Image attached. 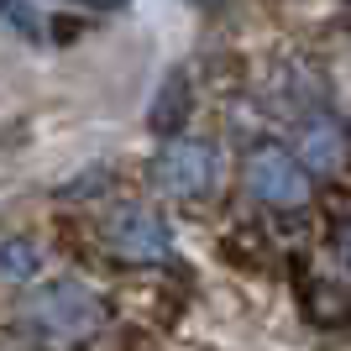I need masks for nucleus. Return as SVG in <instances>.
Returning a JSON list of instances; mask_svg holds the SVG:
<instances>
[{"label": "nucleus", "mask_w": 351, "mask_h": 351, "mask_svg": "<svg viewBox=\"0 0 351 351\" xmlns=\"http://www.w3.org/2000/svg\"><path fill=\"white\" fill-rule=\"evenodd\" d=\"M194 5H205V11H215V5H226V0H194Z\"/></svg>", "instance_id": "nucleus-11"}, {"label": "nucleus", "mask_w": 351, "mask_h": 351, "mask_svg": "<svg viewBox=\"0 0 351 351\" xmlns=\"http://www.w3.org/2000/svg\"><path fill=\"white\" fill-rule=\"evenodd\" d=\"M220 178V158L205 136H162L158 158H152V184L173 199H205Z\"/></svg>", "instance_id": "nucleus-3"}, {"label": "nucleus", "mask_w": 351, "mask_h": 351, "mask_svg": "<svg viewBox=\"0 0 351 351\" xmlns=\"http://www.w3.org/2000/svg\"><path fill=\"white\" fill-rule=\"evenodd\" d=\"M194 116V89H189V69H168L162 84L152 89V105H147V132L152 136H178Z\"/></svg>", "instance_id": "nucleus-6"}, {"label": "nucleus", "mask_w": 351, "mask_h": 351, "mask_svg": "<svg viewBox=\"0 0 351 351\" xmlns=\"http://www.w3.org/2000/svg\"><path fill=\"white\" fill-rule=\"evenodd\" d=\"M293 152L304 158L309 173L330 178V173H341L351 162V132L336 116H309L304 126H299V147H293Z\"/></svg>", "instance_id": "nucleus-5"}, {"label": "nucleus", "mask_w": 351, "mask_h": 351, "mask_svg": "<svg viewBox=\"0 0 351 351\" xmlns=\"http://www.w3.org/2000/svg\"><path fill=\"white\" fill-rule=\"evenodd\" d=\"M0 21H5V27H11L16 37H32V43L43 37V16L32 11V5H16V0H0Z\"/></svg>", "instance_id": "nucleus-8"}, {"label": "nucleus", "mask_w": 351, "mask_h": 351, "mask_svg": "<svg viewBox=\"0 0 351 351\" xmlns=\"http://www.w3.org/2000/svg\"><path fill=\"white\" fill-rule=\"evenodd\" d=\"M27 320L43 330L47 341H58V346H69V341H84L100 330V299L84 289V283H73V278H58V283H47V289L32 293V304H27Z\"/></svg>", "instance_id": "nucleus-1"}, {"label": "nucleus", "mask_w": 351, "mask_h": 351, "mask_svg": "<svg viewBox=\"0 0 351 351\" xmlns=\"http://www.w3.org/2000/svg\"><path fill=\"white\" fill-rule=\"evenodd\" d=\"M32 273H37V247H32L27 236L0 241V278H5V283H27Z\"/></svg>", "instance_id": "nucleus-7"}, {"label": "nucleus", "mask_w": 351, "mask_h": 351, "mask_svg": "<svg viewBox=\"0 0 351 351\" xmlns=\"http://www.w3.org/2000/svg\"><path fill=\"white\" fill-rule=\"evenodd\" d=\"M69 5H89V11H121L126 0H69Z\"/></svg>", "instance_id": "nucleus-10"}, {"label": "nucleus", "mask_w": 351, "mask_h": 351, "mask_svg": "<svg viewBox=\"0 0 351 351\" xmlns=\"http://www.w3.org/2000/svg\"><path fill=\"white\" fill-rule=\"evenodd\" d=\"M105 241H110V252H116L121 263H136V267L173 257L168 220H162L158 210H147V205H121L116 215L105 220Z\"/></svg>", "instance_id": "nucleus-4"}, {"label": "nucleus", "mask_w": 351, "mask_h": 351, "mask_svg": "<svg viewBox=\"0 0 351 351\" xmlns=\"http://www.w3.org/2000/svg\"><path fill=\"white\" fill-rule=\"evenodd\" d=\"M309 168L299 152H289V147L278 142H263L247 152V189L257 205L267 210H304L309 194H315V184H309Z\"/></svg>", "instance_id": "nucleus-2"}, {"label": "nucleus", "mask_w": 351, "mask_h": 351, "mask_svg": "<svg viewBox=\"0 0 351 351\" xmlns=\"http://www.w3.org/2000/svg\"><path fill=\"white\" fill-rule=\"evenodd\" d=\"M336 257H341V263L351 267V215H346V220L336 226Z\"/></svg>", "instance_id": "nucleus-9"}]
</instances>
